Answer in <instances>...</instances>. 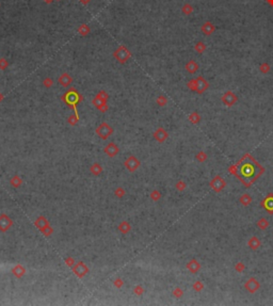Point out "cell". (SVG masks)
<instances>
[{
	"label": "cell",
	"instance_id": "obj_1",
	"mask_svg": "<svg viewBox=\"0 0 273 306\" xmlns=\"http://www.w3.org/2000/svg\"><path fill=\"white\" fill-rule=\"evenodd\" d=\"M82 99H83L82 96H81L77 92L76 89H74V88H71L61 97V101H63L64 104H66L69 108H72V109L75 111V114H76L78 117H79V113H78V111H77V106Z\"/></svg>",
	"mask_w": 273,
	"mask_h": 306
},
{
	"label": "cell",
	"instance_id": "obj_2",
	"mask_svg": "<svg viewBox=\"0 0 273 306\" xmlns=\"http://www.w3.org/2000/svg\"><path fill=\"white\" fill-rule=\"evenodd\" d=\"M131 57H132L131 52L129 51L128 48L124 45H120L117 49L113 51V58L121 64H125Z\"/></svg>",
	"mask_w": 273,
	"mask_h": 306
},
{
	"label": "cell",
	"instance_id": "obj_3",
	"mask_svg": "<svg viewBox=\"0 0 273 306\" xmlns=\"http://www.w3.org/2000/svg\"><path fill=\"white\" fill-rule=\"evenodd\" d=\"M95 134L101 138V140H107L109 137L112 136L113 134V128L106 122H102L101 125L97 126Z\"/></svg>",
	"mask_w": 273,
	"mask_h": 306
},
{
	"label": "cell",
	"instance_id": "obj_4",
	"mask_svg": "<svg viewBox=\"0 0 273 306\" xmlns=\"http://www.w3.org/2000/svg\"><path fill=\"white\" fill-rule=\"evenodd\" d=\"M72 271L78 278L81 280V278H85L88 275V273L90 272V269L83 261H78L72 267Z\"/></svg>",
	"mask_w": 273,
	"mask_h": 306
},
{
	"label": "cell",
	"instance_id": "obj_5",
	"mask_svg": "<svg viewBox=\"0 0 273 306\" xmlns=\"http://www.w3.org/2000/svg\"><path fill=\"white\" fill-rule=\"evenodd\" d=\"M124 166L129 172H136V171L139 169L140 166H141V162H140L139 159L137 158L136 156L130 155L129 157H127V159L124 161Z\"/></svg>",
	"mask_w": 273,
	"mask_h": 306
},
{
	"label": "cell",
	"instance_id": "obj_6",
	"mask_svg": "<svg viewBox=\"0 0 273 306\" xmlns=\"http://www.w3.org/2000/svg\"><path fill=\"white\" fill-rule=\"evenodd\" d=\"M13 226V220L7 213L0 215V232H7Z\"/></svg>",
	"mask_w": 273,
	"mask_h": 306
},
{
	"label": "cell",
	"instance_id": "obj_7",
	"mask_svg": "<svg viewBox=\"0 0 273 306\" xmlns=\"http://www.w3.org/2000/svg\"><path fill=\"white\" fill-rule=\"evenodd\" d=\"M104 153L109 157V158H113L120 153V147L115 144L114 142H110L104 147Z\"/></svg>",
	"mask_w": 273,
	"mask_h": 306
},
{
	"label": "cell",
	"instance_id": "obj_8",
	"mask_svg": "<svg viewBox=\"0 0 273 306\" xmlns=\"http://www.w3.org/2000/svg\"><path fill=\"white\" fill-rule=\"evenodd\" d=\"M221 99H222L223 104L225 105V106H227V107H232V106H234L237 102V99L238 98H237V96L233 93V92L227 91L222 96V98H221Z\"/></svg>",
	"mask_w": 273,
	"mask_h": 306
},
{
	"label": "cell",
	"instance_id": "obj_9",
	"mask_svg": "<svg viewBox=\"0 0 273 306\" xmlns=\"http://www.w3.org/2000/svg\"><path fill=\"white\" fill-rule=\"evenodd\" d=\"M195 82H196V91L195 92H197L199 94H203L208 88H209V83H208L207 80L204 79L202 76H199V77L196 78Z\"/></svg>",
	"mask_w": 273,
	"mask_h": 306
},
{
	"label": "cell",
	"instance_id": "obj_10",
	"mask_svg": "<svg viewBox=\"0 0 273 306\" xmlns=\"http://www.w3.org/2000/svg\"><path fill=\"white\" fill-rule=\"evenodd\" d=\"M153 137H154V139L157 141V142L163 143L164 141L167 139L169 134H167V132L166 131V129L162 128V127H159V128L156 129L155 132L153 134Z\"/></svg>",
	"mask_w": 273,
	"mask_h": 306
},
{
	"label": "cell",
	"instance_id": "obj_11",
	"mask_svg": "<svg viewBox=\"0 0 273 306\" xmlns=\"http://www.w3.org/2000/svg\"><path fill=\"white\" fill-rule=\"evenodd\" d=\"M58 82H59V85L61 86H63V88H68V86L73 83V77L68 74V73H63V74H61V76L59 77Z\"/></svg>",
	"mask_w": 273,
	"mask_h": 306
},
{
	"label": "cell",
	"instance_id": "obj_12",
	"mask_svg": "<svg viewBox=\"0 0 273 306\" xmlns=\"http://www.w3.org/2000/svg\"><path fill=\"white\" fill-rule=\"evenodd\" d=\"M11 272H12V274L15 276L16 278H23L24 276L26 274V268L23 266V265L20 264H16L14 267L12 268V270H11Z\"/></svg>",
	"mask_w": 273,
	"mask_h": 306
},
{
	"label": "cell",
	"instance_id": "obj_13",
	"mask_svg": "<svg viewBox=\"0 0 273 306\" xmlns=\"http://www.w3.org/2000/svg\"><path fill=\"white\" fill-rule=\"evenodd\" d=\"M244 287H245V289H247L248 292L253 293V292L257 291L260 286H259V283L257 281V280H256V278H254V277H252V278H250V280H248L247 283H245Z\"/></svg>",
	"mask_w": 273,
	"mask_h": 306
},
{
	"label": "cell",
	"instance_id": "obj_14",
	"mask_svg": "<svg viewBox=\"0 0 273 306\" xmlns=\"http://www.w3.org/2000/svg\"><path fill=\"white\" fill-rule=\"evenodd\" d=\"M210 186H211V188L216 192H220L224 187H225V181H224L223 178H221L220 176H217V177L211 181Z\"/></svg>",
	"mask_w": 273,
	"mask_h": 306
},
{
	"label": "cell",
	"instance_id": "obj_15",
	"mask_svg": "<svg viewBox=\"0 0 273 306\" xmlns=\"http://www.w3.org/2000/svg\"><path fill=\"white\" fill-rule=\"evenodd\" d=\"M201 31L203 34L207 35V36H209V35H211L213 32L216 31V26L213 25L211 21H206V23H204L201 27Z\"/></svg>",
	"mask_w": 273,
	"mask_h": 306
},
{
	"label": "cell",
	"instance_id": "obj_16",
	"mask_svg": "<svg viewBox=\"0 0 273 306\" xmlns=\"http://www.w3.org/2000/svg\"><path fill=\"white\" fill-rule=\"evenodd\" d=\"M48 225H50V223H49V221L47 220V218H45L44 216H40L39 218L34 221V226H35L39 231H42L43 228L47 227Z\"/></svg>",
	"mask_w": 273,
	"mask_h": 306
},
{
	"label": "cell",
	"instance_id": "obj_17",
	"mask_svg": "<svg viewBox=\"0 0 273 306\" xmlns=\"http://www.w3.org/2000/svg\"><path fill=\"white\" fill-rule=\"evenodd\" d=\"M117 231L121 232V234L123 235H127L129 232L131 231V225L129 224L128 221H123L121 222L120 224H118L117 226Z\"/></svg>",
	"mask_w": 273,
	"mask_h": 306
},
{
	"label": "cell",
	"instance_id": "obj_18",
	"mask_svg": "<svg viewBox=\"0 0 273 306\" xmlns=\"http://www.w3.org/2000/svg\"><path fill=\"white\" fill-rule=\"evenodd\" d=\"M92 104H93L94 107H96V109H98L102 113H105L106 111H108V109H109V106H108L107 102L99 101L98 99H96V98H94L93 101H92Z\"/></svg>",
	"mask_w": 273,
	"mask_h": 306
},
{
	"label": "cell",
	"instance_id": "obj_19",
	"mask_svg": "<svg viewBox=\"0 0 273 306\" xmlns=\"http://www.w3.org/2000/svg\"><path fill=\"white\" fill-rule=\"evenodd\" d=\"M185 68L189 74H194V73H196V70L199 69V64H197L194 60H190L189 62H187Z\"/></svg>",
	"mask_w": 273,
	"mask_h": 306
},
{
	"label": "cell",
	"instance_id": "obj_20",
	"mask_svg": "<svg viewBox=\"0 0 273 306\" xmlns=\"http://www.w3.org/2000/svg\"><path fill=\"white\" fill-rule=\"evenodd\" d=\"M102 171H104V169H102V167L98 163V162H94V163L90 167L91 174L94 176H99L102 173Z\"/></svg>",
	"mask_w": 273,
	"mask_h": 306
},
{
	"label": "cell",
	"instance_id": "obj_21",
	"mask_svg": "<svg viewBox=\"0 0 273 306\" xmlns=\"http://www.w3.org/2000/svg\"><path fill=\"white\" fill-rule=\"evenodd\" d=\"M199 268H201V265L195 259H192V260H190L187 264V269L192 273H196L199 270Z\"/></svg>",
	"mask_w": 273,
	"mask_h": 306
},
{
	"label": "cell",
	"instance_id": "obj_22",
	"mask_svg": "<svg viewBox=\"0 0 273 306\" xmlns=\"http://www.w3.org/2000/svg\"><path fill=\"white\" fill-rule=\"evenodd\" d=\"M10 185L13 187V188L17 189L23 185V178L18 175H14L12 178L10 179Z\"/></svg>",
	"mask_w": 273,
	"mask_h": 306
},
{
	"label": "cell",
	"instance_id": "obj_23",
	"mask_svg": "<svg viewBox=\"0 0 273 306\" xmlns=\"http://www.w3.org/2000/svg\"><path fill=\"white\" fill-rule=\"evenodd\" d=\"M77 31H78V33L81 35V36H86L88 34H90L91 29H90V27L86 25V24H81V25L78 27Z\"/></svg>",
	"mask_w": 273,
	"mask_h": 306
},
{
	"label": "cell",
	"instance_id": "obj_24",
	"mask_svg": "<svg viewBox=\"0 0 273 306\" xmlns=\"http://www.w3.org/2000/svg\"><path fill=\"white\" fill-rule=\"evenodd\" d=\"M95 98H96V99H98L99 101L107 102V101H108V99H109V94H108L105 90H101V91H99L98 93L96 94Z\"/></svg>",
	"mask_w": 273,
	"mask_h": 306
},
{
	"label": "cell",
	"instance_id": "obj_25",
	"mask_svg": "<svg viewBox=\"0 0 273 306\" xmlns=\"http://www.w3.org/2000/svg\"><path fill=\"white\" fill-rule=\"evenodd\" d=\"M248 246H250L251 249H253V250H255V249H258L259 245H260V241L257 237H252L250 240H248Z\"/></svg>",
	"mask_w": 273,
	"mask_h": 306
},
{
	"label": "cell",
	"instance_id": "obj_26",
	"mask_svg": "<svg viewBox=\"0 0 273 306\" xmlns=\"http://www.w3.org/2000/svg\"><path fill=\"white\" fill-rule=\"evenodd\" d=\"M193 7L191 5L190 3H185L182 7V12H183V15H187L189 16L190 14H192V12H193Z\"/></svg>",
	"mask_w": 273,
	"mask_h": 306
},
{
	"label": "cell",
	"instance_id": "obj_27",
	"mask_svg": "<svg viewBox=\"0 0 273 306\" xmlns=\"http://www.w3.org/2000/svg\"><path fill=\"white\" fill-rule=\"evenodd\" d=\"M189 121L192 124H197L199 121H201V116L197 112H192L190 115H189Z\"/></svg>",
	"mask_w": 273,
	"mask_h": 306
},
{
	"label": "cell",
	"instance_id": "obj_28",
	"mask_svg": "<svg viewBox=\"0 0 273 306\" xmlns=\"http://www.w3.org/2000/svg\"><path fill=\"white\" fill-rule=\"evenodd\" d=\"M194 50L199 53H203L205 50H206V45H205L203 42H197L195 46H194Z\"/></svg>",
	"mask_w": 273,
	"mask_h": 306
},
{
	"label": "cell",
	"instance_id": "obj_29",
	"mask_svg": "<svg viewBox=\"0 0 273 306\" xmlns=\"http://www.w3.org/2000/svg\"><path fill=\"white\" fill-rule=\"evenodd\" d=\"M156 102H157V105H158L159 107H164V106L167 104V98L164 95H159L158 97H157Z\"/></svg>",
	"mask_w": 273,
	"mask_h": 306
},
{
	"label": "cell",
	"instance_id": "obj_30",
	"mask_svg": "<svg viewBox=\"0 0 273 306\" xmlns=\"http://www.w3.org/2000/svg\"><path fill=\"white\" fill-rule=\"evenodd\" d=\"M251 202H252V197L248 195V194H244V195H242L241 199H240V203H241L243 206L250 205Z\"/></svg>",
	"mask_w": 273,
	"mask_h": 306
},
{
	"label": "cell",
	"instance_id": "obj_31",
	"mask_svg": "<svg viewBox=\"0 0 273 306\" xmlns=\"http://www.w3.org/2000/svg\"><path fill=\"white\" fill-rule=\"evenodd\" d=\"M150 199H152L154 202H158L159 199H161V193L158 190H154V191L150 192Z\"/></svg>",
	"mask_w": 273,
	"mask_h": 306
},
{
	"label": "cell",
	"instance_id": "obj_32",
	"mask_svg": "<svg viewBox=\"0 0 273 306\" xmlns=\"http://www.w3.org/2000/svg\"><path fill=\"white\" fill-rule=\"evenodd\" d=\"M41 232H42L43 235H44L45 237H49L51 236V235L53 234V228L51 227L50 225H48L47 227H45V228H43L42 231H40Z\"/></svg>",
	"mask_w": 273,
	"mask_h": 306
},
{
	"label": "cell",
	"instance_id": "obj_33",
	"mask_svg": "<svg viewBox=\"0 0 273 306\" xmlns=\"http://www.w3.org/2000/svg\"><path fill=\"white\" fill-rule=\"evenodd\" d=\"M134 293L136 294V296L138 297H141L143 293H144V288L141 286V285H137V286H134Z\"/></svg>",
	"mask_w": 273,
	"mask_h": 306
},
{
	"label": "cell",
	"instance_id": "obj_34",
	"mask_svg": "<svg viewBox=\"0 0 273 306\" xmlns=\"http://www.w3.org/2000/svg\"><path fill=\"white\" fill-rule=\"evenodd\" d=\"M125 194H126V192L123 188H122V187H118V188H117L114 190V195L117 196V199H122V197L125 195Z\"/></svg>",
	"mask_w": 273,
	"mask_h": 306
},
{
	"label": "cell",
	"instance_id": "obj_35",
	"mask_svg": "<svg viewBox=\"0 0 273 306\" xmlns=\"http://www.w3.org/2000/svg\"><path fill=\"white\" fill-rule=\"evenodd\" d=\"M78 122H79V117L76 115V114H74V115H71L68 117V124L71 126H75V125H77L78 124Z\"/></svg>",
	"mask_w": 273,
	"mask_h": 306
},
{
	"label": "cell",
	"instance_id": "obj_36",
	"mask_svg": "<svg viewBox=\"0 0 273 306\" xmlns=\"http://www.w3.org/2000/svg\"><path fill=\"white\" fill-rule=\"evenodd\" d=\"M270 65L267 62H265V63H261L260 64V66H259V69H260V72L263 73V74H267V73H269L270 72Z\"/></svg>",
	"mask_w": 273,
	"mask_h": 306
},
{
	"label": "cell",
	"instance_id": "obj_37",
	"mask_svg": "<svg viewBox=\"0 0 273 306\" xmlns=\"http://www.w3.org/2000/svg\"><path fill=\"white\" fill-rule=\"evenodd\" d=\"M43 85H44L45 88H47V89L51 88V86L53 85V80H52V78H50V77H46L45 79L43 80Z\"/></svg>",
	"mask_w": 273,
	"mask_h": 306
},
{
	"label": "cell",
	"instance_id": "obj_38",
	"mask_svg": "<svg viewBox=\"0 0 273 306\" xmlns=\"http://www.w3.org/2000/svg\"><path fill=\"white\" fill-rule=\"evenodd\" d=\"M257 225L259 228H261V229H265V228H267L269 225V222L266 220V219H260L258 222H257Z\"/></svg>",
	"mask_w": 273,
	"mask_h": 306
},
{
	"label": "cell",
	"instance_id": "obj_39",
	"mask_svg": "<svg viewBox=\"0 0 273 306\" xmlns=\"http://www.w3.org/2000/svg\"><path fill=\"white\" fill-rule=\"evenodd\" d=\"M265 207H266L269 211L273 210V199H272V197L267 199V201L265 202Z\"/></svg>",
	"mask_w": 273,
	"mask_h": 306
},
{
	"label": "cell",
	"instance_id": "obj_40",
	"mask_svg": "<svg viewBox=\"0 0 273 306\" xmlns=\"http://www.w3.org/2000/svg\"><path fill=\"white\" fill-rule=\"evenodd\" d=\"M8 67H9V62H8L7 59H4V58L0 59V69L4 70V69H7Z\"/></svg>",
	"mask_w": 273,
	"mask_h": 306
},
{
	"label": "cell",
	"instance_id": "obj_41",
	"mask_svg": "<svg viewBox=\"0 0 273 306\" xmlns=\"http://www.w3.org/2000/svg\"><path fill=\"white\" fill-rule=\"evenodd\" d=\"M113 285H114L117 288H122V287L124 286V281H123V278H121V277H117V278H115L114 281H113Z\"/></svg>",
	"mask_w": 273,
	"mask_h": 306
},
{
	"label": "cell",
	"instance_id": "obj_42",
	"mask_svg": "<svg viewBox=\"0 0 273 306\" xmlns=\"http://www.w3.org/2000/svg\"><path fill=\"white\" fill-rule=\"evenodd\" d=\"M175 188H176L178 191H183L186 189V183H183V180L177 181L176 185H175Z\"/></svg>",
	"mask_w": 273,
	"mask_h": 306
},
{
	"label": "cell",
	"instance_id": "obj_43",
	"mask_svg": "<svg viewBox=\"0 0 273 306\" xmlns=\"http://www.w3.org/2000/svg\"><path fill=\"white\" fill-rule=\"evenodd\" d=\"M64 262H65L66 266L69 268H72L75 264H76V262H75V259L73 258V257H66V258L64 259Z\"/></svg>",
	"mask_w": 273,
	"mask_h": 306
},
{
	"label": "cell",
	"instance_id": "obj_44",
	"mask_svg": "<svg viewBox=\"0 0 273 306\" xmlns=\"http://www.w3.org/2000/svg\"><path fill=\"white\" fill-rule=\"evenodd\" d=\"M183 291L180 288H175L174 290H173V296L175 298H178V299H179V298L183 297Z\"/></svg>",
	"mask_w": 273,
	"mask_h": 306
},
{
	"label": "cell",
	"instance_id": "obj_45",
	"mask_svg": "<svg viewBox=\"0 0 273 306\" xmlns=\"http://www.w3.org/2000/svg\"><path fill=\"white\" fill-rule=\"evenodd\" d=\"M187 85H188V88L190 89L191 91H196V82H195V79L190 80L187 83Z\"/></svg>",
	"mask_w": 273,
	"mask_h": 306
},
{
	"label": "cell",
	"instance_id": "obj_46",
	"mask_svg": "<svg viewBox=\"0 0 273 306\" xmlns=\"http://www.w3.org/2000/svg\"><path fill=\"white\" fill-rule=\"evenodd\" d=\"M204 288V285H203V283L202 281H196V283H194V285H193V289L195 291H201L202 289Z\"/></svg>",
	"mask_w": 273,
	"mask_h": 306
},
{
	"label": "cell",
	"instance_id": "obj_47",
	"mask_svg": "<svg viewBox=\"0 0 273 306\" xmlns=\"http://www.w3.org/2000/svg\"><path fill=\"white\" fill-rule=\"evenodd\" d=\"M207 158V156L205 155V153H203V151H201V153H199L196 155V159L199 160V162H203V161H205V159Z\"/></svg>",
	"mask_w": 273,
	"mask_h": 306
},
{
	"label": "cell",
	"instance_id": "obj_48",
	"mask_svg": "<svg viewBox=\"0 0 273 306\" xmlns=\"http://www.w3.org/2000/svg\"><path fill=\"white\" fill-rule=\"evenodd\" d=\"M243 270H244V265H243V264L239 262V264L236 265V271H238V272L240 273V272H242Z\"/></svg>",
	"mask_w": 273,
	"mask_h": 306
},
{
	"label": "cell",
	"instance_id": "obj_49",
	"mask_svg": "<svg viewBox=\"0 0 273 306\" xmlns=\"http://www.w3.org/2000/svg\"><path fill=\"white\" fill-rule=\"evenodd\" d=\"M79 2L82 5H88L91 2V0H79Z\"/></svg>",
	"mask_w": 273,
	"mask_h": 306
},
{
	"label": "cell",
	"instance_id": "obj_50",
	"mask_svg": "<svg viewBox=\"0 0 273 306\" xmlns=\"http://www.w3.org/2000/svg\"><path fill=\"white\" fill-rule=\"evenodd\" d=\"M43 1H44L46 4H51L55 0H43Z\"/></svg>",
	"mask_w": 273,
	"mask_h": 306
},
{
	"label": "cell",
	"instance_id": "obj_51",
	"mask_svg": "<svg viewBox=\"0 0 273 306\" xmlns=\"http://www.w3.org/2000/svg\"><path fill=\"white\" fill-rule=\"evenodd\" d=\"M2 99H3V95H2V94H1V93H0V101H2Z\"/></svg>",
	"mask_w": 273,
	"mask_h": 306
},
{
	"label": "cell",
	"instance_id": "obj_52",
	"mask_svg": "<svg viewBox=\"0 0 273 306\" xmlns=\"http://www.w3.org/2000/svg\"><path fill=\"white\" fill-rule=\"evenodd\" d=\"M55 1H61V0H55Z\"/></svg>",
	"mask_w": 273,
	"mask_h": 306
},
{
	"label": "cell",
	"instance_id": "obj_53",
	"mask_svg": "<svg viewBox=\"0 0 273 306\" xmlns=\"http://www.w3.org/2000/svg\"><path fill=\"white\" fill-rule=\"evenodd\" d=\"M0 5H1V4H0Z\"/></svg>",
	"mask_w": 273,
	"mask_h": 306
}]
</instances>
